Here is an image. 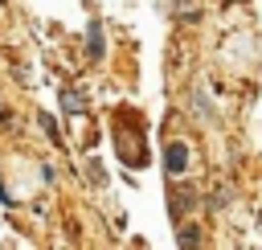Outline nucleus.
I'll use <instances>...</instances> for the list:
<instances>
[{"instance_id": "nucleus-1", "label": "nucleus", "mask_w": 262, "mask_h": 250, "mask_svg": "<svg viewBox=\"0 0 262 250\" xmlns=\"http://www.w3.org/2000/svg\"><path fill=\"white\" fill-rule=\"evenodd\" d=\"M164 168H168V176H184V172H188V148H184V143H168Z\"/></svg>"}, {"instance_id": "nucleus-2", "label": "nucleus", "mask_w": 262, "mask_h": 250, "mask_svg": "<svg viewBox=\"0 0 262 250\" xmlns=\"http://www.w3.org/2000/svg\"><path fill=\"white\" fill-rule=\"evenodd\" d=\"M98 49H102V29L90 25V53H98Z\"/></svg>"}, {"instance_id": "nucleus-3", "label": "nucleus", "mask_w": 262, "mask_h": 250, "mask_svg": "<svg viewBox=\"0 0 262 250\" xmlns=\"http://www.w3.org/2000/svg\"><path fill=\"white\" fill-rule=\"evenodd\" d=\"M61 102H66V107H70V111H74V115H78V111H82V98H78V94H61Z\"/></svg>"}]
</instances>
